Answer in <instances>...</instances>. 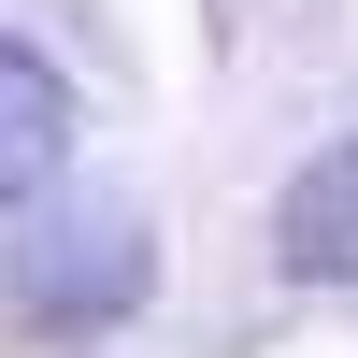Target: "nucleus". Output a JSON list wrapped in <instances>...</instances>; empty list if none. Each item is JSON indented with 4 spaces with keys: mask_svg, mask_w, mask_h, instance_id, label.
Returning a JSON list of instances; mask_svg holds the SVG:
<instances>
[{
    "mask_svg": "<svg viewBox=\"0 0 358 358\" xmlns=\"http://www.w3.org/2000/svg\"><path fill=\"white\" fill-rule=\"evenodd\" d=\"M0 287H15V315H43V330H115V315L158 287V244H143L129 201H57V215H29L15 244H0Z\"/></svg>",
    "mask_w": 358,
    "mask_h": 358,
    "instance_id": "f257e3e1",
    "label": "nucleus"
},
{
    "mask_svg": "<svg viewBox=\"0 0 358 358\" xmlns=\"http://www.w3.org/2000/svg\"><path fill=\"white\" fill-rule=\"evenodd\" d=\"M273 258H287L301 287H358V129L315 143V158L287 172V201H273Z\"/></svg>",
    "mask_w": 358,
    "mask_h": 358,
    "instance_id": "f03ea898",
    "label": "nucleus"
},
{
    "mask_svg": "<svg viewBox=\"0 0 358 358\" xmlns=\"http://www.w3.org/2000/svg\"><path fill=\"white\" fill-rule=\"evenodd\" d=\"M57 172H72V86H57V57L0 43V201H43Z\"/></svg>",
    "mask_w": 358,
    "mask_h": 358,
    "instance_id": "7ed1b4c3",
    "label": "nucleus"
}]
</instances>
